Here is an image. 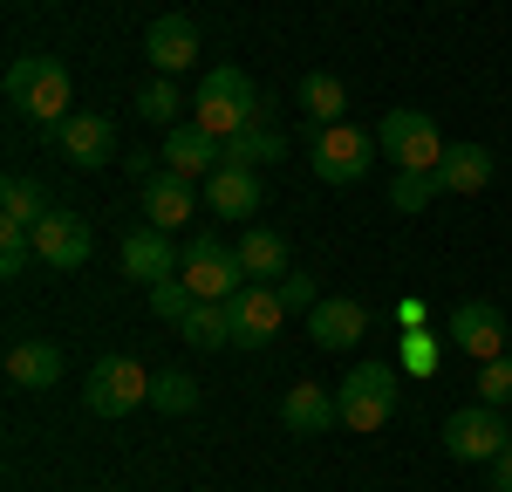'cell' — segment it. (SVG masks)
<instances>
[{"label":"cell","mask_w":512,"mask_h":492,"mask_svg":"<svg viewBox=\"0 0 512 492\" xmlns=\"http://www.w3.org/2000/svg\"><path fill=\"white\" fill-rule=\"evenodd\" d=\"M137 110H144V123H164V130H171V117H178V89H171V82H144V89H137Z\"/></svg>","instance_id":"836d02e7"},{"label":"cell","mask_w":512,"mask_h":492,"mask_svg":"<svg viewBox=\"0 0 512 492\" xmlns=\"http://www.w3.org/2000/svg\"><path fill=\"white\" fill-rule=\"evenodd\" d=\"M178 281L192 287L198 301H233L239 287H246V267H239V246L212 240V233H198V240H185V260H178Z\"/></svg>","instance_id":"5b68a950"},{"label":"cell","mask_w":512,"mask_h":492,"mask_svg":"<svg viewBox=\"0 0 512 492\" xmlns=\"http://www.w3.org/2000/svg\"><path fill=\"white\" fill-rule=\"evenodd\" d=\"M506 445H512L506 410L465 404V410H451V417H444V451H451V458H465V465H492Z\"/></svg>","instance_id":"52a82bcc"},{"label":"cell","mask_w":512,"mask_h":492,"mask_svg":"<svg viewBox=\"0 0 512 492\" xmlns=\"http://www.w3.org/2000/svg\"><path fill=\"white\" fill-rule=\"evenodd\" d=\"M506 356H512V349H506Z\"/></svg>","instance_id":"74e56055"},{"label":"cell","mask_w":512,"mask_h":492,"mask_svg":"<svg viewBox=\"0 0 512 492\" xmlns=\"http://www.w3.org/2000/svg\"><path fill=\"white\" fill-rule=\"evenodd\" d=\"M280 308H287V315H315L321 308V294H315V274H280Z\"/></svg>","instance_id":"d6a6232c"},{"label":"cell","mask_w":512,"mask_h":492,"mask_svg":"<svg viewBox=\"0 0 512 492\" xmlns=\"http://www.w3.org/2000/svg\"><path fill=\"white\" fill-rule=\"evenodd\" d=\"M437 192H444V178H437V171H396L390 205H396V212H424Z\"/></svg>","instance_id":"83f0119b"},{"label":"cell","mask_w":512,"mask_h":492,"mask_svg":"<svg viewBox=\"0 0 512 492\" xmlns=\"http://www.w3.org/2000/svg\"><path fill=\"white\" fill-rule=\"evenodd\" d=\"M89 246H96V233H89V219H82V212H62V205H55V212L35 226V260H41V267H55V274L82 267V260H89Z\"/></svg>","instance_id":"30bf717a"},{"label":"cell","mask_w":512,"mask_h":492,"mask_svg":"<svg viewBox=\"0 0 512 492\" xmlns=\"http://www.w3.org/2000/svg\"><path fill=\"white\" fill-rule=\"evenodd\" d=\"M396 356H403V369H410V376H431V369H437V335H431V328H403Z\"/></svg>","instance_id":"1f68e13d"},{"label":"cell","mask_w":512,"mask_h":492,"mask_svg":"<svg viewBox=\"0 0 512 492\" xmlns=\"http://www.w3.org/2000/svg\"><path fill=\"white\" fill-rule=\"evenodd\" d=\"M178 260H185V246L171 240L164 226H137V233L123 240V253H117V267L130 274V281H144V287L171 281V274H178Z\"/></svg>","instance_id":"7c38bea8"},{"label":"cell","mask_w":512,"mask_h":492,"mask_svg":"<svg viewBox=\"0 0 512 492\" xmlns=\"http://www.w3.org/2000/svg\"><path fill=\"white\" fill-rule=\"evenodd\" d=\"M376 158V137L355 130V123H321L315 130V178L321 185H362Z\"/></svg>","instance_id":"ba28073f"},{"label":"cell","mask_w":512,"mask_h":492,"mask_svg":"<svg viewBox=\"0 0 512 492\" xmlns=\"http://www.w3.org/2000/svg\"><path fill=\"white\" fill-rule=\"evenodd\" d=\"M151 410H164V417H192L198 410V383L185 376V369H158V376H151Z\"/></svg>","instance_id":"4316f807"},{"label":"cell","mask_w":512,"mask_h":492,"mask_svg":"<svg viewBox=\"0 0 512 492\" xmlns=\"http://www.w3.org/2000/svg\"><path fill=\"white\" fill-rule=\"evenodd\" d=\"M62 376V349L55 342H14L7 349V383L14 390H48Z\"/></svg>","instance_id":"44dd1931"},{"label":"cell","mask_w":512,"mask_h":492,"mask_svg":"<svg viewBox=\"0 0 512 492\" xmlns=\"http://www.w3.org/2000/svg\"><path fill=\"white\" fill-rule=\"evenodd\" d=\"M301 110H308V117L315 123H342V110H349V82L342 76H301Z\"/></svg>","instance_id":"d4e9b609"},{"label":"cell","mask_w":512,"mask_h":492,"mask_svg":"<svg viewBox=\"0 0 512 492\" xmlns=\"http://www.w3.org/2000/svg\"><path fill=\"white\" fill-rule=\"evenodd\" d=\"M478 404L512 410V356H492V363H478Z\"/></svg>","instance_id":"f546056e"},{"label":"cell","mask_w":512,"mask_h":492,"mask_svg":"<svg viewBox=\"0 0 512 492\" xmlns=\"http://www.w3.org/2000/svg\"><path fill=\"white\" fill-rule=\"evenodd\" d=\"M69 96H76V82H69V69H62L55 55H21V62H7V103H14V117L55 130V123L69 117Z\"/></svg>","instance_id":"7a4b0ae2"},{"label":"cell","mask_w":512,"mask_h":492,"mask_svg":"<svg viewBox=\"0 0 512 492\" xmlns=\"http://www.w3.org/2000/svg\"><path fill=\"white\" fill-rule=\"evenodd\" d=\"M82 404L96 410V417H130V410L151 404V369L137 363V356H103V363L89 369V383H82Z\"/></svg>","instance_id":"8992f818"},{"label":"cell","mask_w":512,"mask_h":492,"mask_svg":"<svg viewBox=\"0 0 512 492\" xmlns=\"http://www.w3.org/2000/svg\"><path fill=\"white\" fill-rule=\"evenodd\" d=\"M48 212H55V205L41 199V185H35V178H21V171H14V178L0 185V219H14V226H41Z\"/></svg>","instance_id":"484cf974"},{"label":"cell","mask_w":512,"mask_h":492,"mask_svg":"<svg viewBox=\"0 0 512 492\" xmlns=\"http://www.w3.org/2000/svg\"><path fill=\"white\" fill-rule=\"evenodd\" d=\"M437 178H444V192H485L492 185V151L485 144H451Z\"/></svg>","instance_id":"7402d4cb"},{"label":"cell","mask_w":512,"mask_h":492,"mask_svg":"<svg viewBox=\"0 0 512 492\" xmlns=\"http://www.w3.org/2000/svg\"><path fill=\"white\" fill-rule=\"evenodd\" d=\"M376 151L396 164V171H437L444 164V130H437L424 110H390V117L376 123Z\"/></svg>","instance_id":"3957f363"},{"label":"cell","mask_w":512,"mask_h":492,"mask_svg":"<svg viewBox=\"0 0 512 492\" xmlns=\"http://www.w3.org/2000/svg\"><path fill=\"white\" fill-rule=\"evenodd\" d=\"M287 158V137H280L274 123H246L239 137H226V164H246V171H260V164H280Z\"/></svg>","instance_id":"cb8c5ba5"},{"label":"cell","mask_w":512,"mask_h":492,"mask_svg":"<svg viewBox=\"0 0 512 492\" xmlns=\"http://www.w3.org/2000/svg\"><path fill=\"white\" fill-rule=\"evenodd\" d=\"M55 151L76 164V171H96V164L117 158V123L110 117H62L55 123Z\"/></svg>","instance_id":"5bb4252c"},{"label":"cell","mask_w":512,"mask_h":492,"mask_svg":"<svg viewBox=\"0 0 512 492\" xmlns=\"http://www.w3.org/2000/svg\"><path fill=\"white\" fill-rule=\"evenodd\" d=\"M226 308H233V349H253V356H260V349L280 335V322H287L274 281H246Z\"/></svg>","instance_id":"9c48e42d"},{"label":"cell","mask_w":512,"mask_h":492,"mask_svg":"<svg viewBox=\"0 0 512 492\" xmlns=\"http://www.w3.org/2000/svg\"><path fill=\"white\" fill-rule=\"evenodd\" d=\"M198 199H205V185L185 178V171H171V164L144 178V212H151V226H164V233H178V226L198 212Z\"/></svg>","instance_id":"4fadbf2b"},{"label":"cell","mask_w":512,"mask_h":492,"mask_svg":"<svg viewBox=\"0 0 512 492\" xmlns=\"http://www.w3.org/2000/svg\"><path fill=\"white\" fill-rule=\"evenodd\" d=\"M144 55H151V69H164V76H185L198 62V21L192 14H158L144 28Z\"/></svg>","instance_id":"9a60e30c"},{"label":"cell","mask_w":512,"mask_h":492,"mask_svg":"<svg viewBox=\"0 0 512 492\" xmlns=\"http://www.w3.org/2000/svg\"><path fill=\"white\" fill-rule=\"evenodd\" d=\"M506 424H512V410H506Z\"/></svg>","instance_id":"8d00e7d4"},{"label":"cell","mask_w":512,"mask_h":492,"mask_svg":"<svg viewBox=\"0 0 512 492\" xmlns=\"http://www.w3.org/2000/svg\"><path fill=\"white\" fill-rule=\"evenodd\" d=\"M308 335H315V349H328V356H349V349H362V335H369V308L362 301H321L315 315H308Z\"/></svg>","instance_id":"e0dca14e"},{"label":"cell","mask_w":512,"mask_h":492,"mask_svg":"<svg viewBox=\"0 0 512 492\" xmlns=\"http://www.w3.org/2000/svg\"><path fill=\"white\" fill-rule=\"evenodd\" d=\"M280 424H287L294 438H321V431L342 424V404H335L321 383H294V390L280 397Z\"/></svg>","instance_id":"ac0fdd59"},{"label":"cell","mask_w":512,"mask_h":492,"mask_svg":"<svg viewBox=\"0 0 512 492\" xmlns=\"http://www.w3.org/2000/svg\"><path fill=\"white\" fill-rule=\"evenodd\" d=\"M178 335H185L192 349H205V356H212V349H233V308H226V301H192V315L178 322Z\"/></svg>","instance_id":"603a6c76"},{"label":"cell","mask_w":512,"mask_h":492,"mask_svg":"<svg viewBox=\"0 0 512 492\" xmlns=\"http://www.w3.org/2000/svg\"><path fill=\"white\" fill-rule=\"evenodd\" d=\"M396 322H403V328H424V301H396Z\"/></svg>","instance_id":"d590c367"},{"label":"cell","mask_w":512,"mask_h":492,"mask_svg":"<svg viewBox=\"0 0 512 492\" xmlns=\"http://www.w3.org/2000/svg\"><path fill=\"white\" fill-rule=\"evenodd\" d=\"M492 492H512V445L492 458Z\"/></svg>","instance_id":"e575fe53"},{"label":"cell","mask_w":512,"mask_h":492,"mask_svg":"<svg viewBox=\"0 0 512 492\" xmlns=\"http://www.w3.org/2000/svg\"><path fill=\"white\" fill-rule=\"evenodd\" d=\"M164 164L205 185V178H212V171L226 164V144H219V137H212L205 123H171V130H164Z\"/></svg>","instance_id":"2e32d148"},{"label":"cell","mask_w":512,"mask_h":492,"mask_svg":"<svg viewBox=\"0 0 512 492\" xmlns=\"http://www.w3.org/2000/svg\"><path fill=\"white\" fill-rule=\"evenodd\" d=\"M335 404H342V424L349 431H383L396 417V369L390 363H355L342 376V390H335Z\"/></svg>","instance_id":"277c9868"},{"label":"cell","mask_w":512,"mask_h":492,"mask_svg":"<svg viewBox=\"0 0 512 492\" xmlns=\"http://www.w3.org/2000/svg\"><path fill=\"white\" fill-rule=\"evenodd\" d=\"M28 260H35V226L0 219V274L14 281V274H28Z\"/></svg>","instance_id":"f1b7e54d"},{"label":"cell","mask_w":512,"mask_h":492,"mask_svg":"<svg viewBox=\"0 0 512 492\" xmlns=\"http://www.w3.org/2000/svg\"><path fill=\"white\" fill-rule=\"evenodd\" d=\"M205 205H212L219 219H253V212H260V171L219 164V171L205 178Z\"/></svg>","instance_id":"d6986e66"},{"label":"cell","mask_w":512,"mask_h":492,"mask_svg":"<svg viewBox=\"0 0 512 492\" xmlns=\"http://www.w3.org/2000/svg\"><path fill=\"white\" fill-rule=\"evenodd\" d=\"M239 246V267H246V281H280V274H294L287 260V233H274V226H253L246 240H233Z\"/></svg>","instance_id":"ffe728a7"},{"label":"cell","mask_w":512,"mask_h":492,"mask_svg":"<svg viewBox=\"0 0 512 492\" xmlns=\"http://www.w3.org/2000/svg\"><path fill=\"white\" fill-rule=\"evenodd\" d=\"M451 342H458L465 356H478V363H492V356L512 349V328L492 301H458V308H451Z\"/></svg>","instance_id":"8fae6325"},{"label":"cell","mask_w":512,"mask_h":492,"mask_svg":"<svg viewBox=\"0 0 512 492\" xmlns=\"http://www.w3.org/2000/svg\"><path fill=\"white\" fill-rule=\"evenodd\" d=\"M260 117H274V96L246 76V69H233V62L205 69V82H198V117L192 123H205V130L226 144V137H239L246 123H260Z\"/></svg>","instance_id":"6da1fadb"},{"label":"cell","mask_w":512,"mask_h":492,"mask_svg":"<svg viewBox=\"0 0 512 492\" xmlns=\"http://www.w3.org/2000/svg\"><path fill=\"white\" fill-rule=\"evenodd\" d=\"M192 301H198V294H192V287H185V281H178V274H171V281H158V287H151V315H158V322H171V328H178V322H185V315H192Z\"/></svg>","instance_id":"4dcf8cb0"}]
</instances>
